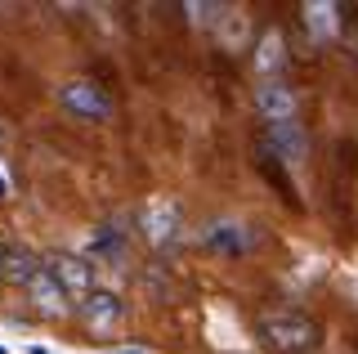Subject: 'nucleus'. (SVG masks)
Instances as JSON below:
<instances>
[{"label": "nucleus", "mask_w": 358, "mask_h": 354, "mask_svg": "<svg viewBox=\"0 0 358 354\" xmlns=\"http://www.w3.org/2000/svg\"><path fill=\"white\" fill-rule=\"evenodd\" d=\"M0 354H5V346H0Z\"/></svg>", "instance_id": "4468645a"}, {"label": "nucleus", "mask_w": 358, "mask_h": 354, "mask_svg": "<svg viewBox=\"0 0 358 354\" xmlns=\"http://www.w3.org/2000/svg\"><path fill=\"white\" fill-rule=\"evenodd\" d=\"M5 189H9V184H5V175H0V197H5Z\"/></svg>", "instance_id": "f8f14e48"}, {"label": "nucleus", "mask_w": 358, "mask_h": 354, "mask_svg": "<svg viewBox=\"0 0 358 354\" xmlns=\"http://www.w3.org/2000/svg\"><path fill=\"white\" fill-rule=\"evenodd\" d=\"M255 104H260L264 121H291L296 117V94H291L282 81H264L260 90H255Z\"/></svg>", "instance_id": "423d86ee"}, {"label": "nucleus", "mask_w": 358, "mask_h": 354, "mask_svg": "<svg viewBox=\"0 0 358 354\" xmlns=\"http://www.w3.org/2000/svg\"><path fill=\"white\" fill-rule=\"evenodd\" d=\"M45 269H50V278L59 283L67 296H90L94 292V269H90L81 256H54Z\"/></svg>", "instance_id": "7ed1b4c3"}, {"label": "nucleus", "mask_w": 358, "mask_h": 354, "mask_svg": "<svg viewBox=\"0 0 358 354\" xmlns=\"http://www.w3.org/2000/svg\"><path fill=\"white\" fill-rule=\"evenodd\" d=\"M260 337L273 354H305L318 346V323L305 314H273L260 323Z\"/></svg>", "instance_id": "f257e3e1"}, {"label": "nucleus", "mask_w": 358, "mask_h": 354, "mask_svg": "<svg viewBox=\"0 0 358 354\" xmlns=\"http://www.w3.org/2000/svg\"><path fill=\"white\" fill-rule=\"evenodd\" d=\"M126 354H139V350H126Z\"/></svg>", "instance_id": "ddd939ff"}, {"label": "nucleus", "mask_w": 358, "mask_h": 354, "mask_svg": "<svg viewBox=\"0 0 358 354\" xmlns=\"http://www.w3.org/2000/svg\"><path fill=\"white\" fill-rule=\"evenodd\" d=\"M282 63H287L282 36H278V31H264V36H260V50H255V68L268 76V72H282Z\"/></svg>", "instance_id": "9b49d317"}, {"label": "nucleus", "mask_w": 358, "mask_h": 354, "mask_svg": "<svg viewBox=\"0 0 358 354\" xmlns=\"http://www.w3.org/2000/svg\"><path fill=\"white\" fill-rule=\"evenodd\" d=\"M148 238H152V247H171V242L179 238V211H175V202H152L148 206Z\"/></svg>", "instance_id": "0eeeda50"}, {"label": "nucleus", "mask_w": 358, "mask_h": 354, "mask_svg": "<svg viewBox=\"0 0 358 354\" xmlns=\"http://www.w3.org/2000/svg\"><path fill=\"white\" fill-rule=\"evenodd\" d=\"M0 256H5V251H0Z\"/></svg>", "instance_id": "2eb2a0df"}, {"label": "nucleus", "mask_w": 358, "mask_h": 354, "mask_svg": "<svg viewBox=\"0 0 358 354\" xmlns=\"http://www.w3.org/2000/svg\"><path fill=\"white\" fill-rule=\"evenodd\" d=\"M268 143H273V153L282 162H305L309 157V135H305V126H300L296 117L291 121H268Z\"/></svg>", "instance_id": "39448f33"}, {"label": "nucleus", "mask_w": 358, "mask_h": 354, "mask_svg": "<svg viewBox=\"0 0 358 354\" xmlns=\"http://www.w3.org/2000/svg\"><path fill=\"white\" fill-rule=\"evenodd\" d=\"M206 242L215 251H229V256H238V251L251 247V234H246V225H233V220H220V225L206 229Z\"/></svg>", "instance_id": "1a4fd4ad"}, {"label": "nucleus", "mask_w": 358, "mask_h": 354, "mask_svg": "<svg viewBox=\"0 0 358 354\" xmlns=\"http://www.w3.org/2000/svg\"><path fill=\"white\" fill-rule=\"evenodd\" d=\"M305 27L313 31V41H331L336 27H341V9L318 0V5H305Z\"/></svg>", "instance_id": "9d476101"}, {"label": "nucleus", "mask_w": 358, "mask_h": 354, "mask_svg": "<svg viewBox=\"0 0 358 354\" xmlns=\"http://www.w3.org/2000/svg\"><path fill=\"white\" fill-rule=\"evenodd\" d=\"M81 314H85L90 327H112V323L121 318V301H117L112 292H99V287H94V292L81 301Z\"/></svg>", "instance_id": "6e6552de"}, {"label": "nucleus", "mask_w": 358, "mask_h": 354, "mask_svg": "<svg viewBox=\"0 0 358 354\" xmlns=\"http://www.w3.org/2000/svg\"><path fill=\"white\" fill-rule=\"evenodd\" d=\"M27 301H31V309H36V314H45V318L67 314V292L50 278V269H45V264L27 278Z\"/></svg>", "instance_id": "20e7f679"}, {"label": "nucleus", "mask_w": 358, "mask_h": 354, "mask_svg": "<svg viewBox=\"0 0 358 354\" xmlns=\"http://www.w3.org/2000/svg\"><path fill=\"white\" fill-rule=\"evenodd\" d=\"M59 104L67 108V113L85 117V121H103V117H112V99L99 90L94 81H72V85H63Z\"/></svg>", "instance_id": "f03ea898"}]
</instances>
